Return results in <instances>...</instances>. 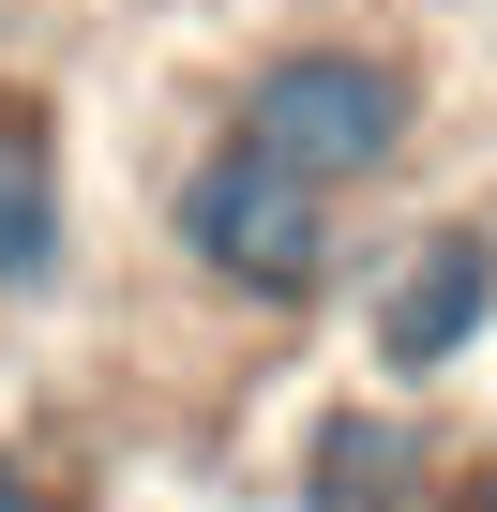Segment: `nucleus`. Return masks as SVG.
Masks as SVG:
<instances>
[{
  "label": "nucleus",
  "instance_id": "20e7f679",
  "mask_svg": "<svg viewBox=\"0 0 497 512\" xmlns=\"http://www.w3.org/2000/svg\"><path fill=\"white\" fill-rule=\"evenodd\" d=\"M452 497V437H437V392H317L302 422V512H437Z\"/></svg>",
  "mask_w": 497,
  "mask_h": 512
},
{
  "label": "nucleus",
  "instance_id": "7ed1b4c3",
  "mask_svg": "<svg viewBox=\"0 0 497 512\" xmlns=\"http://www.w3.org/2000/svg\"><path fill=\"white\" fill-rule=\"evenodd\" d=\"M347 332H362V377L377 392H437L482 362L497 332V211H422L392 241H362L347 272Z\"/></svg>",
  "mask_w": 497,
  "mask_h": 512
},
{
  "label": "nucleus",
  "instance_id": "0eeeda50",
  "mask_svg": "<svg viewBox=\"0 0 497 512\" xmlns=\"http://www.w3.org/2000/svg\"><path fill=\"white\" fill-rule=\"evenodd\" d=\"M0 512H46V482H31V467H0Z\"/></svg>",
  "mask_w": 497,
  "mask_h": 512
},
{
  "label": "nucleus",
  "instance_id": "f257e3e1",
  "mask_svg": "<svg viewBox=\"0 0 497 512\" xmlns=\"http://www.w3.org/2000/svg\"><path fill=\"white\" fill-rule=\"evenodd\" d=\"M166 272H181L211 317L302 332V317H332V302H347L362 226H347V196H317V181H302V166H272L257 136L196 121V136H181V166H166Z\"/></svg>",
  "mask_w": 497,
  "mask_h": 512
},
{
  "label": "nucleus",
  "instance_id": "39448f33",
  "mask_svg": "<svg viewBox=\"0 0 497 512\" xmlns=\"http://www.w3.org/2000/svg\"><path fill=\"white\" fill-rule=\"evenodd\" d=\"M76 287V166L46 91H0V317H46Z\"/></svg>",
  "mask_w": 497,
  "mask_h": 512
},
{
  "label": "nucleus",
  "instance_id": "423d86ee",
  "mask_svg": "<svg viewBox=\"0 0 497 512\" xmlns=\"http://www.w3.org/2000/svg\"><path fill=\"white\" fill-rule=\"evenodd\" d=\"M437 512H497V467H452V497Z\"/></svg>",
  "mask_w": 497,
  "mask_h": 512
},
{
  "label": "nucleus",
  "instance_id": "f03ea898",
  "mask_svg": "<svg viewBox=\"0 0 497 512\" xmlns=\"http://www.w3.org/2000/svg\"><path fill=\"white\" fill-rule=\"evenodd\" d=\"M226 136H257L272 166H302L317 196H392L407 166H422V136H437V91H422V61L377 31V16H302V31H272V46H241L226 61V106H211Z\"/></svg>",
  "mask_w": 497,
  "mask_h": 512
}]
</instances>
